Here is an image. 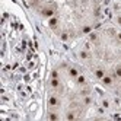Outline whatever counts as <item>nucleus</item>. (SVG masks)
<instances>
[{
	"mask_svg": "<svg viewBox=\"0 0 121 121\" xmlns=\"http://www.w3.org/2000/svg\"><path fill=\"white\" fill-rule=\"evenodd\" d=\"M77 64L93 83L121 98V26L101 23L79 39Z\"/></svg>",
	"mask_w": 121,
	"mask_h": 121,
	"instance_id": "2",
	"label": "nucleus"
},
{
	"mask_svg": "<svg viewBox=\"0 0 121 121\" xmlns=\"http://www.w3.org/2000/svg\"><path fill=\"white\" fill-rule=\"evenodd\" d=\"M114 7H115V19H117V25H120V26H121V0H118Z\"/></svg>",
	"mask_w": 121,
	"mask_h": 121,
	"instance_id": "5",
	"label": "nucleus"
},
{
	"mask_svg": "<svg viewBox=\"0 0 121 121\" xmlns=\"http://www.w3.org/2000/svg\"><path fill=\"white\" fill-rule=\"evenodd\" d=\"M45 107L51 120L89 118L95 107L93 80L79 64L57 63L47 79Z\"/></svg>",
	"mask_w": 121,
	"mask_h": 121,
	"instance_id": "1",
	"label": "nucleus"
},
{
	"mask_svg": "<svg viewBox=\"0 0 121 121\" xmlns=\"http://www.w3.org/2000/svg\"><path fill=\"white\" fill-rule=\"evenodd\" d=\"M58 3L60 0H26V4L32 9V12L45 22L54 16Z\"/></svg>",
	"mask_w": 121,
	"mask_h": 121,
	"instance_id": "4",
	"label": "nucleus"
},
{
	"mask_svg": "<svg viewBox=\"0 0 121 121\" xmlns=\"http://www.w3.org/2000/svg\"><path fill=\"white\" fill-rule=\"evenodd\" d=\"M104 0H60L47 23L61 41H76L101 25Z\"/></svg>",
	"mask_w": 121,
	"mask_h": 121,
	"instance_id": "3",
	"label": "nucleus"
}]
</instances>
